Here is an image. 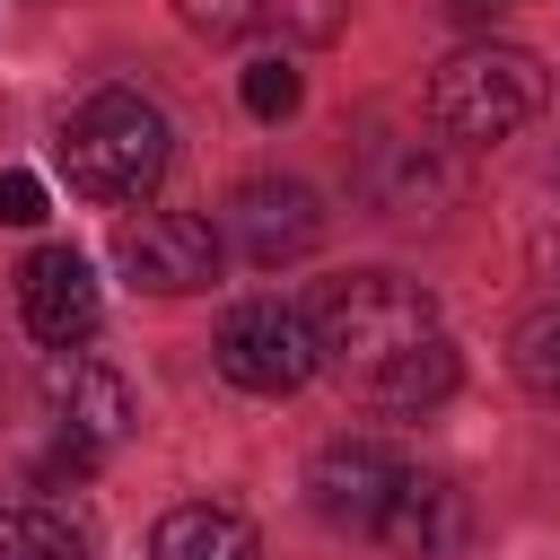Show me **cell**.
Wrapping results in <instances>:
<instances>
[{
	"label": "cell",
	"mask_w": 560,
	"mask_h": 560,
	"mask_svg": "<svg viewBox=\"0 0 560 560\" xmlns=\"http://www.w3.org/2000/svg\"><path fill=\"white\" fill-rule=\"evenodd\" d=\"M149 560H262V534H254L236 508L184 499V508H166V516H158Z\"/></svg>",
	"instance_id": "13"
},
{
	"label": "cell",
	"mask_w": 560,
	"mask_h": 560,
	"mask_svg": "<svg viewBox=\"0 0 560 560\" xmlns=\"http://www.w3.org/2000/svg\"><path fill=\"white\" fill-rule=\"evenodd\" d=\"M0 560H88V534L61 508L26 499V508H0Z\"/></svg>",
	"instance_id": "15"
},
{
	"label": "cell",
	"mask_w": 560,
	"mask_h": 560,
	"mask_svg": "<svg viewBox=\"0 0 560 560\" xmlns=\"http://www.w3.org/2000/svg\"><path fill=\"white\" fill-rule=\"evenodd\" d=\"M236 96H245V114H254V122H289V114H298V96H306V79H298L280 52H254V61H245V79H236Z\"/></svg>",
	"instance_id": "16"
},
{
	"label": "cell",
	"mask_w": 560,
	"mask_h": 560,
	"mask_svg": "<svg viewBox=\"0 0 560 560\" xmlns=\"http://www.w3.org/2000/svg\"><path fill=\"white\" fill-rule=\"evenodd\" d=\"M166 158H175L166 114H158L140 88H96V96L61 122V175H70L79 201H105V210L149 201L158 175H166Z\"/></svg>",
	"instance_id": "2"
},
{
	"label": "cell",
	"mask_w": 560,
	"mask_h": 560,
	"mask_svg": "<svg viewBox=\"0 0 560 560\" xmlns=\"http://www.w3.org/2000/svg\"><path fill=\"white\" fill-rule=\"evenodd\" d=\"M44 219V184L26 166H0V228H35Z\"/></svg>",
	"instance_id": "17"
},
{
	"label": "cell",
	"mask_w": 560,
	"mask_h": 560,
	"mask_svg": "<svg viewBox=\"0 0 560 560\" xmlns=\"http://www.w3.org/2000/svg\"><path fill=\"white\" fill-rule=\"evenodd\" d=\"M192 35H280V44H324L341 35L350 0H175Z\"/></svg>",
	"instance_id": "12"
},
{
	"label": "cell",
	"mask_w": 560,
	"mask_h": 560,
	"mask_svg": "<svg viewBox=\"0 0 560 560\" xmlns=\"http://www.w3.org/2000/svg\"><path fill=\"white\" fill-rule=\"evenodd\" d=\"M315 359L368 411H429L455 394V341L438 298L402 271H350L315 298Z\"/></svg>",
	"instance_id": "1"
},
{
	"label": "cell",
	"mask_w": 560,
	"mask_h": 560,
	"mask_svg": "<svg viewBox=\"0 0 560 560\" xmlns=\"http://www.w3.org/2000/svg\"><path fill=\"white\" fill-rule=\"evenodd\" d=\"M542 61L534 52H516V44H464V52H446L438 61V79H429V122L446 131V140H472V149H490V140H508V131H525L534 114H542Z\"/></svg>",
	"instance_id": "3"
},
{
	"label": "cell",
	"mask_w": 560,
	"mask_h": 560,
	"mask_svg": "<svg viewBox=\"0 0 560 560\" xmlns=\"http://www.w3.org/2000/svg\"><path fill=\"white\" fill-rule=\"evenodd\" d=\"M114 271L149 298H192L219 280V236L192 210H140L114 228Z\"/></svg>",
	"instance_id": "5"
},
{
	"label": "cell",
	"mask_w": 560,
	"mask_h": 560,
	"mask_svg": "<svg viewBox=\"0 0 560 560\" xmlns=\"http://www.w3.org/2000/svg\"><path fill=\"white\" fill-rule=\"evenodd\" d=\"M402 472H411V464H402L385 438H324L315 464H306V499H315L324 525H341V534H376V516H385V499H394Z\"/></svg>",
	"instance_id": "7"
},
{
	"label": "cell",
	"mask_w": 560,
	"mask_h": 560,
	"mask_svg": "<svg viewBox=\"0 0 560 560\" xmlns=\"http://www.w3.org/2000/svg\"><path fill=\"white\" fill-rule=\"evenodd\" d=\"M508 368H516V385H525L534 402H560V298H542V306L516 315V332H508Z\"/></svg>",
	"instance_id": "14"
},
{
	"label": "cell",
	"mask_w": 560,
	"mask_h": 560,
	"mask_svg": "<svg viewBox=\"0 0 560 560\" xmlns=\"http://www.w3.org/2000/svg\"><path fill=\"white\" fill-rule=\"evenodd\" d=\"M35 385H44V411H52V429L61 438H88V446H122L131 438V385L105 368V359H88V350H44V368H35Z\"/></svg>",
	"instance_id": "10"
},
{
	"label": "cell",
	"mask_w": 560,
	"mask_h": 560,
	"mask_svg": "<svg viewBox=\"0 0 560 560\" xmlns=\"http://www.w3.org/2000/svg\"><path fill=\"white\" fill-rule=\"evenodd\" d=\"M228 245H236L254 271H280V262H298V254L324 245V210H315V192L289 184V175L236 184V201H228Z\"/></svg>",
	"instance_id": "8"
},
{
	"label": "cell",
	"mask_w": 560,
	"mask_h": 560,
	"mask_svg": "<svg viewBox=\"0 0 560 560\" xmlns=\"http://www.w3.org/2000/svg\"><path fill=\"white\" fill-rule=\"evenodd\" d=\"M376 542L394 551V560H455L464 542H472V508H464V490L446 481V472H402L394 481V499H385V516H376Z\"/></svg>",
	"instance_id": "11"
},
{
	"label": "cell",
	"mask_w": 560,
	"mask_h": 560,
	"mask_svg": "<svg viewBox=\"0 0 560 560\" xmlns=\"http://www.w3.org/2000/svg\"><path fill=\"white\" fill-rule=\"evenodd\" d=\"M219 376L245 394H298L324 359H315V315H298L289 298H245L219 315Z\"/></svg>",
	"instance_id": "4"
},
{
	"label": "cell",
	"mask_w": 560,
	"mask_h": 560,
	"mask_svg": "<svg viewBox=\"0 0 560 560\" xmlns=\"http://www.w3.org/2000/svg\"><path fill=\"white\" fill-rule=\"evenodd\" d=\"M18 315H26V332H35L44 350H79V341L96 332V315H105L88 254H70V245H35V254L18 262Z\"/></svg>",
	"instance_id": "9"
},
{
	"label": "cell",
	"mask_w": 560,
	"mask_h": 560,
	"mask_svg": "<svg viewBox=\"0 0 560 560\" xmlns=\"http://www.w3.org/2000/svg\"><path fill=\"white\" fill-rule=\"evenodd\" d=\"M534 271H542V280H560V219H551V228H534Z\"/></svg>",
	"instance_id": "18"
},
{
	"label": "cell",
	"mask_w": 560,
	"mask_h": 560,
	"mask_svg": "<svg viewBox=\"0 0 560 560\" xmlns=\"http://www.w3.org/2000/svg\"><path fill=\"white\" fill-rule=\"evenodd\" d=\"M350 184H359V201H368L376 219H394V228H438L446 201H455L446 158H438L429 140H402V131H368Z\"/></svg>",
	"instance_id": "6"
}]
</instances>
